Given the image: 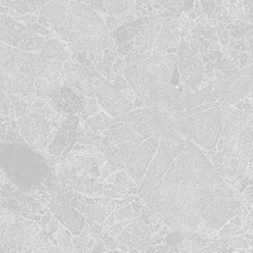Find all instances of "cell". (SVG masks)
I'll return each mask as SVG.
<instances>
[{
  "label": "cell",
  "mask_w": 253,
  "mask_h": 253,
  "mask_svg": "<svg viewBox=\"0 0 253 253\" xmlns=\"http://www.w3.org/2000/svg\"><path fill=\"white\" fill-rule=\"evenodd\" d=\"M114 185L116 186L117 191L120 194H122L123 198H124V197H126L129 195L128 189H130L131 187H134L136 184L125 170H121V171L117 172L115 175Z\"/></svg>",
  "instance_id": "cell-16"
},
{
  "label": "cell",
  "mask_w": 253,
  "mask_h": 253,
  "mask_svg": "<svg viewBox=\"0 0 253 253\" xmlns=\"http://www.w3.org/2000/svg\"><path fill=\"white\" fill-rule=\"evenodd\" d=\"M56 232H57V244L60 246L61 251L62 252L74 251L73 244L71 242V235L69 231L63 229L62 227H58Z\"/></svg>",
  "instance_id": "cell-20"
},
{
  "label": "cell",
  "mask_w": 253,
  "mask_h": 253,
  "mask_svg": "<svg viewBox=\"0 0 253 253\" xmlns=\"http://www.w3.org/2000/svg\"><path fill=\"white\" fill-rule=\"evenodd\" d=\"M150 236L149 224L145 223L140 215H137L124 227L118 240L138 251H145L150 245Z\"/></svg>",
  "instance_id": "cell-7"
},
{
  "label": "cell",
  "mask_w": 253,
  "mask_h": 253,
  "mask_svg": "<svg viewBox=\"0 0 253 253\" xmlns=\"http://www.w3.org/2000/svg\"><path fill=\"white\" fill-rule=\"evenodd\" d=\"M69 1L70 0H49L42 5L40 14L52 28L60 26L65 18Z\"/></svg>",
  "instance_id": "cell-10"
},
{
  "label": "cell",
  "mask_w": 253,
  "mask_h": 253,
  "mask_svg": "<svg viewBox=\"0 0 253 253\" xmlns=\"http://www.w3.org/2000/svg\"><path fill=\"white\" fill-rule=\"evenodd\" d=\"M135 3H136V5L143 6V5L148 4V0H135Z\"/></svg>",
  "instance_id": "cell-47"
},
{
  "label": "cell",
  "mask_w": 253,
  "mask_h": 253,
  "mask_svg": "<svg viewBox=\"0 0 253 253\" xmlns=\"http://www.w3.org/2000/svg\"><path fill=\"white\" fill-rule=\"evenodd\" d=\"M161 136L160 131H155L150 137L143 140L132 152L129 159L124 164L126 172L131 177L135 184H139L142 180L147 167L152 160Z\"/></svg>",
  "instance_id": "cell-6"
},
{
  "label": "cell",
  "mask_w": 253,
  "mask_h": 253,
  "mask_svg": "<svg viewBox=\"0 0 253 253\" xmlns=\"http://www.w3.org/2000/svg\"><path fill=\"white\" fill-rule=\"evenodd\" d=\"M224 185L203 151L186 141L182 152L142 199L167 227L187 236L197 230L213 189Z\"/></svg>",
  "instance_id": "cell-1"
},
{
  "label": "cell",
  "mask_w": 253,
  "mask_h": 253,
  "mask_svg": "<svg viewBox=\"0 0 253 253\" xmlns=\"http://www.w3.org/2000/svg\"><path fill=\"white\" fill-rule=\"evenodd\" d=\"M201 36L205 39V40H210L211 42H218V37L216 34V30L215 28H211L208 31H201Z\"/></svg>",
  "instance_id": "cell-29"
},
{
  "label": "cell",
  "mask_w": 253,
  "mask_h": 253,
  "mask_svg": "<svg viewBox=\"0 0 253 253\" xmlns=\"http://www.w3.org/2000/svg\"><path fill=\"white\" fill-rule=\"evenodd\" d=\"M162 240H163L162 235H160V234L157 232V233H155V234H154L153 238H152V239H150V245L159 244L160 242H162Z\"/></svg>",
  "instance_id": "cell-38"
},
{
  "label": "cell",
  "mask_w": 253,
  "mask_h": 253,
  "mask_svg": "<svg viewBox=\"0 0 253 253\" xmlns=\"http://www.w3.org/2000/svg\"><path fill=\"white\" fill-rule=\"evenodd\" d=\"M180 83V74L178 71L177 66L173 69L172 71V75H171V79H170V84L173 86H177Z\"/></svg>",
  "instance_id": "cell-31"
},
{
  "label": "cell",
  "mask_w": 253,
  "mask_h": 253,
  "mask_svg": "<svg viewBox=\"0 0 253 253\" xmlns=\"http://www.w3.org/2000/svg\"><path fill=\"white\" fill-rule=\"evenodd\" d=\"M104 5L109 15L118 17L131 8L133 0H104Z\"/></svg>",
  "instance_id": "cell-17"
},
{
  "label": "cell",
  "mask_w": 253,
  "mask_h": 253,
  "mask_svg": "<svg viewBox=\"0 0 253 253\" xmlns=\"http://www.w3.org/2000/svg\"><path fill=\"white\" fill-rule=\"evenodd\" d=\"M105 26L107 28L108 31H112L114 29H116L118 26H120L121 24H123L120 19L118 17H115V16H112V15H109L105 18Z\"/></svg>",
  "instance_id": "cell-27"
},
{
  "label": "cell",
  "mask_w": 253,
  "mask_h": 253,
  "mask_svg": "<svg viewBox=\"0 0 253 253\" xmlns=\"http://www.w3.org/2000/svg\"><path fill=\"white\" fill-rule=\"evenodd\" d=\"M49 107L57 113L73 115L83 110L82 99L65 83L49 98Z\"/></svg>",
  "instance_id": "cell-8"
},
{
  "label": "cell",
  "mask_w": 253,
  "mask_h": 253,
  "mask_svg": "<svg viewBox=\"0 0 253 253\" xmlns=\"http://www.w3.org/2000/svg\"><path fill=\"white\" fill-rule=\"evenodd\" d=\"M85 213H86L87 218H92V219L98 221V223L101 225H103V222H104L106 216L109 215L106 211L104 205L95 204V203L86 206Z\"/></svg>",
  "instance_id": "cell-18"
},
{
  "label": "cell",
  "mask_w": 253,
  "mask_h": 253,
  "mask_svg": "<svg viewBox=\"0 0 253 253\" xmlns=\"http://www.w3.org/2000/svg\"><path fill=\"white\" fill-rule=\"evenodd\" d=\"M200 4L208 17H210L215 7L214 0H200Z\"/></svg>",
  "instance_id": "cell-28"
},
{
  "label": "cell",
  "mask_w": 253,
  "mask_h": 253,
  "mask_svg": "<svg viewBox=\"0 0 253 253\" xmlns=\"http://www.w3.org/2000/svg\"><path fill=\"white\" fill-rule=\"evenodd\" d=\"M0 167L8 180L24 193L46 191L42 181L55 170L47 165L43 155L33 151L14 129H9L6 135L0 132Z\"/></svg>",
  "instance_id": "cell-2"
},
{
  "label": "cell",
  "mask_w": 253,
  "mask_h": 253,
  "mask_svg": "<svg viewBox=\"0 0 253 253\" xmlns=\"http://www.w3.org/2000/svg\"><path fill=\"white\" fill-rule=\"evenodd\" d=\"M90 230L97 233V234H100L103 231V225L99 224L98 222H94L93 225L90 226Z\"/></svg>",
  "instance_id": "cell-37"
},
{
  "label": "cell",
  "mask_w": 253,
  "mask_h": 253,
  "mask_svg": "<svg viewBox=\"0 0 253 253\" xmlns=\"http://www.w3.org/2000/svg\"><path fill=\"white\" fill-rule=\"evenodd\" d=\"M173 128L205 149L216 146L221 131V107H211L185 118Z\"/></svg>",
  "instance_id": "cell-4"
},
{
  "label": "cell",
  "mask_w": 253,
  "mask_h": 253,
  "mask_svg": "<svg viewBox=\"0 0 253 253\" xmlns=\"http://www.w3.org/2000/svg\"><path fill=\"white\" fill-rule=\"evenodd\" d=\"M94 91L95 97L98 99L100 106L105 111H108L113 105L125 97L120 90H118L109 82V80L105 78L100 83V85L94 88Z\"/></svg>",
  "instance_id": "cell-11"
},
{
  "label": "cell",
  "mask_w": 253,
  "mask_h": 253,
  "mask_svg": "<svg viewBox=\"0 0 253 253\" xmlns=\"http://www.w3.org/2000/svg\"><path fill=\"white\" fill-rule=\"evenodd\" d=\"M82 103H83V110L80 112V115L78 117L79 119L86 120L89 116H94L95 114L99 113L100 107L97 104L95 98L84 97L82 99Z\"/></svg>",
  "instance_id": "cell-19"
},
{
  "label": "cell",
  "mask_w": 253,
  "mask_h": 253,
  "mask_svg": "<svg viewBox=\"0 0 253 253\" xmlns=\"http://www.w3.org/2000/svg\"><path fill=\"white\" fill-rule=\"evenodd\" d=\"M157 148V153L152 158V162L149 163L150 165H148L142 181H140L141 184L137 189L138 197L140 199L151 191V189L163 177L175 159L172 154L171 143L164 136H160Z\"/></svg>",
  "instance_id": "cell-5"
},
{
  "label": "cell",
  "mask_w": 253,
  "mask_h": 253,
  "mask_svg": "<svg viewBox=\"0 0 253 253\" xmlns=\"http://www.w3.org/2000/svg\"><path fill=\"white\" fill-rule=\"evenodd\" d=\"M117 166L115 164V162L111 159H106L105 163L102 165V167H100V172H101V177H103L104 179L107 178L109 175H111L112 173L116 172Z\"/></svg>",
  "instance_id": "cell-25"
},
{
  "label": "cell",
  "mask_w": 253,
  "mask_h": 253,
  "mask_svg": "<svg viewBox=\"0 0 253 253\" xmlns=\"http://www.w3.org/2000/svg\"><path fill=\"white\" fill-rule=\"evenodd\" d=\"M247 233V227L242 222L241 217L239 215H235L232 218H230L229 223H227L219 232V241L222 244L227 243V241L236 235Z\"/></svg>",
  "instance_id": "cell-14"
},
{
  "label": "cell",
  "mask_w": 253,
  "mask_h": 253,
  "mask_svg": "<svg viewBox=\"0 0 253 253\" xmlns=\"http://www.w3.org/2000/svg\"><path fill=\"white\" fill-rule=\"evenodd\" d=\"M75 209H77L80 213H84L85 210H86V203L84 201H79V203Z\"/></svg>",
  "instance_id": "cell-41"
},
{
  "label": "cell",
  "mask_w": 253,
  "mask_h": 253,
  "mask_svg": "<svg viewBox=\"0 0 253 253\" xmlns=\"http://www.w3.org/2000/svg\"><path fill=\"white\" fill-rule=\"evenodd\" d=\"M49 219H50V213L46 212L44 215L41 216V219H40V223H41V225H42V227H44V226L48 223Z\"/></svg>",
  "instance_id": "cell-39"
},
{
  "label": "cell",
  "mask_w": 253,
  "mask_h": 253,
  "mask_svg": "<svg viewBox=\"0 0 253 253\" xmlns=\"http://www.w3.org/2000/svg\"><path fill=\"white\" fill-rule=\"evenodd\" d=\"M54 217L67 227L73 235H78L85 223V217L73 207L67 204H58L52 212Z\"/></svg>",
  "instance_id": "cell-9"
},
{
  "label": "cell",
  "mask_w": 253,
  "mask_h": 253,
  "mask_svg": "<svg viewBox=\"0 0 253 253\" xmlns=\"http://www.w3.org/2000/svg\"><path fill=\"white\" fill-rule=\"evenodd\" d=\"M148 21V17H141L135 19L129 23H123L116 29L112 30L110 36L116 42V44H121L126 42L134 38L139 29Z\"/></svg>",
  "instance_id": "cell-12"
},
{
  "label": "cell",
  "mask_w": 253,
  "mask_h": 253,
  "mask_svg": "<svg viewBox=\"0 0 253 253\" xmlns=\"http://www.w3.org/2000/svg\"><path fill=\"white\" fill-rule=\"evenodd\" d=\"M229 33L227 30H224L221 35L218 37V41L220 42V43L223 45V44H227L228 42H229Z\"/></svg>",
  "instance_id": "cell-35"
},
{
  "label": "cell",
  "mask_w": 253,
  "mask_h": 253,
  "mask_svg": "<svg viewBox=\"0 0 253 253\" xmlns=\"http://www.w3.org/2000/svg\"><path fill=\"white\" fill-rule=\"evenodd\" d=\"M51 140H49L47 138V136H41L39 137L35 143L32 144V149L33 150H37V149H44L45 147H47L48 143L50 142Z\"/></svg>",
  "instance_id": "cell-30"
},
{
  "label": "cell",
  "mask_w": 253,
  "mask_h": 253,
  "mask_svg": "<svg viewBox=\"0 0 253 253\" xmlns=\"http://www.w3.org/2000/svg\"><path fill=\"white\" fill-rule=\"evenodd\" d=\"M44 105H45V102H44L43 99H42V98H38V99H35V100H34V107H35L36 109H38V108H42Z\"/></svg>",
  "instance_id": "cell-40"
},
{
  "label": "cell",
  "mask_w": 253,
  "mask_h": 253,
  "mask_svg": "<svg viewBox=\"0 0 253 253\" xmlns=\"http://www.w3.org/2000/svg\"><path fill=\"white\" fill-rule=\"evenodd\" d=\"M114 216L115 222H119L125 219H131L133 217V210L131 205L126 203L124 207L119 208L117 211H115Z\"/></svg>",
  "instance_id": "cell-22"
},
{
  "label": "cell",
  "mask_w": 253,
  "mask_h": 253,
  "mask_svg": "<svg viewBox=\"0 0 253 253\" xmlns=\"http://www.w3.org/2000/svg\"><path fill=\"white\" fill-rule=\"evenodd\" d=\"M84 202L86 203V204H88V205H90V204H93V203H95L94 202V199L93 198H85V200H84Z\"/></svg>",
  "instance_id": "cell-48"
},
{
  "label": "cell",
  "mask_w": 253,
  "mask_h": 253,
  "mask_svg": "<svg viewBox=\"0 0 253 253\" xmlns=\"http://www.w3.org/2000/svg\"><path fill=\"white\" fill-rule=\"evenodd\" d=\"M133 100H134V103L132 105H133L134 108H142L143 103H142V101L138 97H135Z\"/></svg>",
  "instance_id": "cell-42"
},
{
  "label": "cell",
  "mask_w": 253,
  "mask_h": 253,
  "mask_svg": "<svg viewBox=\"0 0 253 253\" xmlns=\"http://www.w3.org/2000/svg\"><path fill=\"white\" fill-rule=\"evenodd\" d=\"M73 1L81 2V3H84V4H88V2H89V0H73Z\"/></svg>",
  "instance_id": "cell-50"
},
{
  "label": "cell",
  "mask_w": 253,
  "mask_h": 253,
  "mask_svg": "<svg viewBox=\"0 0 253 253\" xmlns=\"http://www.w3.org/2000/svg\"><path fill=\"white\" fill-rule=\"evenodd\" d=\"M189 47L191 48V50L195 54H198V52H199V41H198V39L191 40L190 43H189Z\"/></svg>",
  "instance_id": "cell-36"
},
{
  "label": "cell",
  "mask_w": 253,
  "mask_h": 253,
  "mask_svg": "<svg viewBox=\"0 0 253 253\" xmlns=\"http://www.w3.org/2000/svg\"><path fill=\"white\" fill-rule=\"evenodd\" d=\"M185 236L183 235L182 232L178 231V230H172L171 232H169L166 236L165 239H163V243L165 246H167L169 248V251H177V246L178 244L183 240Z\"/></svg>",
  "instance_id": "cell-21"
},
{
  "label": "cell",
  "mask_w": 253,
  "mask_h": 253,
  "mask_svg": "<svg viewBox=\"0 0 253 253\" xmlns=\"http://www.w3.org/2000/svg\"><path fill=\"white\" fill-rule=\"evenodd\" d=\"M155 251H158V252H167L169 251V248L165 245H157L155 247Z\"/></svg>",
  "instance_id": "cell-43"
},
{
  "label": "cell",
  "mask_w": 253,
  "mask_h": 253,
  "mask_svg": "<svg viewBox=\"0 0 253 253\" xmlns=\"http://www.w3.org/2000/svg\"><path fill=\"white\" fill-rule=\"evenodd\" d=\"M131 207L133 209V211L138 214L141 215L142 213H144V206H142V204H140L139 202H131Z\"/></svg>",
  "instance_id": "cell-33"
},
{
  "label": "cell",
  "mask_w": 253,
  "mask_h": 253,
  "mask_svg": "<svg viewBox=\"0 0 253 253\" xmlns=\"http://www.w3.org/2000/svg\"><path fill=\"white\" fill-rule=\"evenodd\" d=\"M146 252H154L155 251V246H148L146 249H145Z\"/></svg>",
  "instance_id": "cell-49"
},
{
  "label": "cell",
  "mask_w": 253,
  "mask_h": 253,
  "mask_svg": "<svg viewBox=\"0 0 253 253\" xmlns=\"http://www.w3.org/2000/svg\"><path fill=\"white\" fill-rule=\"evenodd\" d=\"M52 29L73 52L85 50L98 55L115 44L99 14L81 2L69 1L62 24Z\"/></svg>",
  "instance_id": "cell-3"
},
{
  "label": "cell",
  "mask_w": 253,
  "mask_h": 253,
  "mask_svg": "<svg viewBox=\"0 0 253 253\" xmlns=\"http://www.w3.org/2000/svg\"><path fill=\"white\" fill-rule=\"evenodd\" d=\"M38 54L48 60H60L63 62L69 59L68 52L64 49L60 42L54 38L48 39Z\"/></svg>",
  "instance_id": "cell-13"
},
{
  "label": "cell",
  "mask_w": 253,
  "mask_h": 253,
  "mask_svg": "<svg viewBox=\"0 0 253 253\" xmlns=\"http://www.w3.org/2000/svg\"><path fill=\"white\" fill-rule=\"evenodd\" d=\"M34 114L35 112L24 115L19 119V125L21 127V132L26 139V141L32 145L40 136V132L37 129L34 123Z\"/></svg>",
  "instance_id": "cell-15"
},
{
  "label": "cell",
  "mask_w": 253,
  "mask_h": 253,
  "mask_svg": "<svg viewBox=\"0 0 253 253\" xmlns=\"http://www.w3.org/2000/svg\"><path fill=\"white\" fill-rule=\"evenodd\" d=\"M167 232H168V227H167L166 225H165V226H163V227L161 226V228H160V229H159V231H158V233H159L160 235H162V236H163V235H165Z\"/></svg>",
  "instance_id": "cell-45"
},
{
  "label": "cell",
  "mask_w": 253,
  "mask_h": 253,
  "mask_svg": "<svg viewBox=\"0 0 253 253\" xmlns=\"http://www.w3.org/2000/svg\"><path fill=\"white\" fill-rule=\"evenodd\" d=\"M115 223V216H114V212L112 213H110L109 215H107L106 216V218H105V220H104V222H103V227L105 228V229H107L109 226H111V225H113Z\"/></svg>",
  "instance_id": "cell-34"
},
{
  "label": "cell",
  "mask_w": 253,
  "mask_h": 253,
  "mask_svg": "<svg viewBox=\"0 0 253 253\" xmlns=\"http://www.w3.org/2000/svg\"><path fill=\"white\" fill-rule=\"evenodd\" d=\"M44 251H52V252H62L61 249L57 248V247H52L50 245L46 246V248H44Z\"/></svg>",
  "instance_id": "cell-44"
},
{
  "label": "cell",
  "mask_w": 253,
  "mask_h": 253,
  "mask_svg": "<svg viewBox=\"0 0 253 253\" xmlns=\"http://www.w3.org/2000/svg\"><path fill=\"white\" fill-rule=\"evenodd\" d=\"M186 143H181V144H171V150L174 158H176L184 149Z\"/></svg>",
  "instance_id": "cell-32"
},
{
  "label": "cell",
  "mask_w": 253,
  "mask_h": 253,
  "mask_svg": "<svg viewBox=\"0 0 253 253\" xmlns=\"http://www.w3.org/2000/svg\"><path fill=\"white\" fill-rule=\"evenodd\" d=\"M114 86L120 90L121 92H123L124 90H126L128 85H127V81L125 78V76L123 75L122 70H119L117 73H115V79H114Z\"/></svg>",
  "instance_id": "cell-26"
},
{
  "label": "cell",
  "mask_w": 253,
  "mask_h": 253,
  "mask_svg": "<svg viewBox=\"0 0 253 253\" xmlns=\"http://www.w3.org/2000/svg\"><path fill=\"white\" fill-rule=\"evenodd\" d=\"M161 136H164L171 144H181V143H186V141L181 138L176 132L173 127H169L165 131L161 133Z\"/></svg>",
  "instance_id": "cell-24"
},
{
  "label": "cell",
  "mask_w": 253,
  "mask_h": 253,
  "mask_svg": "<svg viewBox=\"0 0 253 253\" xmlns=\"http://www.w3.org/2000/svg\"><path fill=\"white\" fill-rule=\"evenodd\" d=\"M129 220L130 219H125V220L119 221L117 223H114L113 225H111L107 229H105L104 232H106L108 235H110L112 237H117L120 235V233L122 232L124 227L129 222Z\"/></svg>",
  "instance_id": "cell-23"
},
{
  "label": "cell",
  "mask_w": 253,
  "mask_h": 253,
  "mask_svg": "<svg viewBox=\"0 0 253 253\" xmlns=\"http://www.w3.org/2000/svg\"><path fill=\"white\" fill-rule=\"evenodd\" d=\"M115 175H116V174H113V173H112V174H111V176L109 175L107 178H105V179H106V182H108L109 184H110V183H114V180H115Z\"/></svg>",
  "instance_id": "cell-46"
}]
</instances>
